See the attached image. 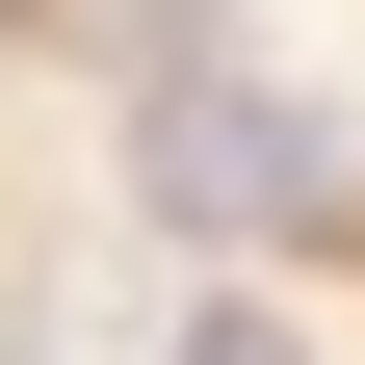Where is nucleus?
<instances>
[{
	"mask_svg": "<svg viewBox=\"0 0 365 365\" xmlns=\"http://www.w3.org/2000/svg\"><path fill=\"white\" fill-rule=\"evenodd\" d=\"M130 182H157V235H313V209H339V105L182 53L157 105H130Z\"/></svg>",
	"mask_w": 365,
	"mask_h": 365,
	"instance_id": "f257e3e1",
	"label": "nucleus"
},
{
	"mask_svg": "<svg viewBox=\"0 0 365 365\" xmlns=\"http://www.w3.org/2000/svg\"><path fill=\"white\" fill-rule=\"evenodd\" d=\"M182 365H313V339H287V313H182Z\"/></svg>",
	"mask_w": 365,
	"mask_h": 365,
	"instance_id": "f03ea898",
	"label": "nucleus"
},
{
	"mask_svg": "<svg viewBox=\"0 0 365 365\" xmlns=\"http://www.w3.org/2000/svg\"><path fill=\"white\" fill-rule=\"evenodd\" d=\"M157 26H209V0H157Z\"/></svg>",
	"mask_w": 365,
	"mask_h": 365,
	"instance_id": "7ed1b4c3",
	"label": "nucleus"
}]
</instances>
